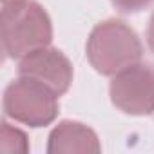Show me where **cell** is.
<instances>
[{
	"instance_id": "7",
	"label": "cell",
	"mask_w": 154,
	"mask_h": 154,
	"mask_svg": "<svg viewBox=\"0 0 154 154\" xmlns=\"http://www.w3.org/2000/svg\"><path fill=\"white\" fill-rule=\"evenodd\" d=\"M0 149H2V152H29L31 145H29L27 134L22 129L4 120L2 132H0Z\"/></svg>"
},
{
	"instance_id": "5",
	"label": "cell",
	"mask_w": 154,
	"mask_h": 154,
	"mask_svg": "<svg viewBox=\"0 0 154 154\" xmlns=\"http://www.w3.org/2000/svg\"><path fill=\"white\" fill-rule=\"evenodd\" d=\"M18 74L35 78L51 87L58 96H63L72 84L74 69L65 53L53 45H45L18 60Z\"/></svg>"
},
{
	"instance_id": "8",
	"label": "cell",
	"mask_w": 154,
	"mask_h": 154,
	"mask_svg": "<svg viewBox=\"0 0 154 154\" xmlns=\"http://www.w3.org/2000/svg\"><path fill=\"white\" fill-rule=\"evenodd\" d=\"M112 6L122 13H140L154 4V0H111Z\"/></svg>"
},
{
	"instance_id": "10",
	"label": "cell",
	"mask_w": 154,
	"mask_h": 154,
	"mask_svg": "<svg viewBox=\"0 0 154 154\" xmlns=\"http://www.w3.org/2000/svg\"><path fill=\"white\" fill-rule=\"evenodd\" d=\"M147 45L154 53V11L149 18V26H147Z\"/></svg>"
},
{
	"instance_id": "9",
	"label": "cell",
	"mask_w": 154,
	"mask_h": 154,
	"mask_svg": "<svg viewBox=\"0 0 154 154\" xmlns=\"http://www.w3.org/2000/svg\"><path fill=\"white\" fill-rule=\"evenodd\" d=\"M29 0H2V6H0V20H6L13 15H17Z\"/></svg>"
},
{
	"instance_id": "4",
	"label": "cell",
	"mask_w": 154,
	"mask_h": 154,
	"mask_svg": "<svg viewBox=\"0 0 154 154\" xmlns=\"http://www.w3.org/2000/svg\"><path fill=\"white\" fill-rule=\"evenodd\" d=\"M112 105L129 116H149L154 112V65L136 62L112 76L109 84Z\"/></svg>"
},
{
	"instance_id": "6",
	"label": "cell",
	"mask_w": 154,
	"mask_h": 154,
	"mask_svg": "<svg viewBox=\"0 0 154 154\" xmlns=\"http://www.w3.org/2000/svg\"><path fill=\"white\" fill-rule=\"evenodd\" d=\"M47 152H100L102 143L98 134L85 123L76 120L58 122L47 138Z\"/></svg>"
},
{
	"instance_id": "1",
	"label": "cell",
	"mask_w": 154,
	"mask_h": 154,
	"mask_svg": "<svg viewBox=\"0 0 154 154\" xmlns=\"http://www.w3.org/2000/svg\"><path fill=\"white\" fill-rule=\"evenodd\" d=\"M85 54L96 72L114 76L122 69L141 60L143 44L127 22L107 18L96 24L89 33Z\"/></svg>"
},
{
	"instance_id": "2",
	"label": "cell",
	"mask_w": 154,
	"mask_h": 154,
	"mask_svg": "<svg viewBox=\"0 0 154 154\" xmlns=\"http://www.w3.org/2000/svg\"><path fill=\"white\" fill-rule=\"evenodd\" d=\"M58 98L60 96L45 84L18 74V78L11 80L4 89V116L31 129L47 127L58 118Z\"/></svg>"
},
{
	"instance_id": "3",
	"label": "cell",
	"mask_w": 154,
	"mask_h": 154,
	"mask_svg": "<svg viewBox=\"0 0 154 154\" xmlns=\"http://www.w3.org/2000/svg\"><path fill=\"white\" fill-rule=\"evenodd\" d=\"M0 22H2V49L6 58L20 60L31 51L51 45L53 42L51 17L36 0H29L17 15Z\"/></svg>"
}]
</instances>
